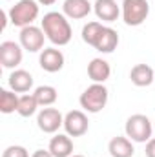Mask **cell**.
Listing matches in <instances>:
<instances>
[{
  "label": "cell",
  "instance_id": "18",
  "mask_svg": "<svg viewBox=\"0 0 155 157\" xmlns=\"http://www.w3.org/2000/svg\"><path fill=\"white\" fill-rule=\"evenodd\" d=\"M153 70H152V66H148V64H135L133 68H131V71H130V78H131V82L135 84V86H139V88H144V86H150L152 82H153Z\"/></svg>",
  "mask_w": 155,
  "mask_h": 157
},
{
  "label": "cell",
  "instance_id": "7",
  "mask_svg": "<svg viewBox=\"0 0 155 157\" xmlns=\"http://www.w3.org/2000/svg\"><path fill=\"white\" fill-rule=\"evenodd\" d=\"M89 128V121L84 112L71 110L64 115V130L70 137H82Z\"/></svg>",
  "mask_w": 155,
  "mask_h": 157
},
{
  "label": "cell",
  "instance_id": "17",
  "mask_svg": "<svg viewBox=\"0 0 155 157\" xmlns=\"http://www.w3.org/2000/svg\"><path fill=\"white\" fill-rule=\"evenodd\" d=\"M108 152L112 157H133L135 148L131 144V139L128 137H113L108 144Z\"/></svg>",
  "mask_w": 155,
  "mask_h": 157
},
{
  "label": "cell",
  "instance_id": "25",
  "mask_svg": "<svg viewBox=\"0 0 155 157\" xmlns=\"http://www.w3.org/2000/svg\"><path fill=\"white\" fill-rule=\"evenodd\" d=\"M31 157H53V155H51L49 150H37V152H33Z\"/></svg>",
  "mask_w": 155,
  "mask_h": 157
},
{
  "label": "cell",
  "instance_id": "23",
  "mask_svg": "<svg viewBox=\"0 0 155 157\" xmlns=\"http://www.w3.org/2000/svg\"><path fill=\"white\" fill-rule=\"evenodd\" d=\"M2 157H29V152L24 148V146H7L4 152H2Z\"/></svg>",
  "mask_w": 155,
  "mask_h": 157
},
{
  "label": "cell",
  "instance_id": "14",
  "mask_svg": "<svg viewBox=\"0 0 155 157\" xmlns=\"http://www.w3.org/2000/svg\"><path fill=\"white\" fill-rule=\"evenodd\" d=\"M47 150L51 152L53 157H71V154H73V141L70 139L68 133L66 135L59 133V135L51 137Z\"/></svg>",
  "mask_w": 155,
  "mask_h": 157
},
{
  "label": "cell",
  "instance_id": "28",
  "mask_svg": "<svg viewBox=\"0 0 155 157\" xmlns=\"http://www.w3.org/2000/svg\"><path fill=\"white\" fill-rule=\"evenodd\" d=\"M153 128H155V121H153Z\"/></svg>",
  "mask_w": 155,
  "mask_h": 157
},
{
  "label": "cell",
  "instance_id": "10",
  "mask_svg": "<svg viewBox=\"0 0 155 157\" xmlns=\"http://www.w3.org/2000/svg\"><path fill=\"white\" fill-rule=\"evenodd\" d=\"M40 68L47 73H57L64 68V53L57 48H44L40 53Z\"/></svg>",
  "mask_w": 155,
  "mask_h": 157
},
{
  "label": "cell",
  "instance_id": "1",
  "mask_svg": "<svg viewBox=\"0 0 155 157\" xmlns=\"http://www.w3.org/2000/svg\"><path fill=\"white\" fill-rule=\"evenodd\" d=\"M42 22V31L46 35V39L55 46H66L70 44V40L73 37V29L70 26V20L64 13L59 11H49L44 15Z\"/></svg>",
  "mask_w": 155,
  "mask_h": 157
},
{
  "label": "cell",
  "instance_id": "8",
  "mask_svg": "<svg viewBox=\"0 0 155 157\" xmlns=\"http://www.w3.org/2000/svg\"><path fill=\"white\" fill-rule=\"evenodd\" d=\"M22 46L13 42V40H6L0 44V62L4 68L7 70H15L20 62H22Z\"/></svg>",
  "mask_w": 155,
  "mask_h": 157
},
{
  "label": "cell",
  "instance_id": "16",
  "mask_svg": "<svg viewBox=\"0 0 155 157\" xmlns=\"http://www.w3.org/2000/svg\"><path fill=\"white\" fill-rule=\"evenodd\" d=\"M33 86V77L29 71L26 70H13V73L9 75V88L15 93H26L29 91Z\"/></svg>",
  "mask_w": 155,
  "mask_h": 157
},
{
  "label": "cell",
  "instance_id": "20",
  "mask_svg": "<svg viewBox=\"0 0 155 157\" xmlns=\"http://www.w3.org/2000/svg\"><path fill=\"white\" fill-rule=\"evenodd\" d=\"M35 99H37V102H39V106H44V108H47V106H51V104H55V101H57V90L53 88V86H47V84H44V86H39L37 90H35Z\"/></svg>",
  "mask_w": 155,
  "mask_h": 157
},
{
  "label": "cell",
  "instance_id": "9",
  "mask_svg": "<svg viewBox=\"0 0 155 157\" xmlns=\"http://www.w3.org/2000/svg\"><path fill=\"white\" fill-rule=\"evenodd\" d=\"M37 124L44 133H55L60 126H64V117L57 108H44L37 115Z\"/></svg>",
  "mask_w": 155,
  "mask_h": 157
},
{
  "label": "cell",
  "instance_id": "6",
  "mask_svg": "<svg viewBox=\"0 0 155 157\" xmlns=\"http://www.w3.org/2000/svg\"><path fill=\"white\" fill-rule=\"evenodd\" d=\"M44 31L42 28H37V26H26L20 29V46L29 51V53H37V51H42L44 48Z\"/></svg>",
  "mask_w": 155,
  "mask_h": 157
},
{
  "label": "cell",
  "instance_id": "27",
  "mask_svg": "<svg viewBox=\"0 0 155 157\" xmlns=\"http://www.w3.org/2000/svg\"><path fill=\"white\" fill-rule=\"evenodd\" d=\"M71 157H84V155H71Z\"/></svg>",
  "mask_w": 155,
  "mask_h": 157
},
{
  "label": "cell",
  "instance_id": "13",
  "mask_svg": "<svg viewBox=\"0 0 155 157\" xmlns=\"http://www.w3.org/2000/svg\"><path fill=\"white\" fill-rule=\"evenodd\" d=\"M117 46H119V33L113 28L104 26L97 42H95V49L100 51V53H113L117 49Z\"/></svg>",
  "mask_w": 155,
  "mask_h": 157
},
{
  "label": "cell",
  "instance_id": "24",
  "mask_svg": "<svg viewBox=\"0 0 155 157\" xmlns=\"http://www.w3.org/2000/svg\"><path fill=\"white\" fill-rule=\"evenodd\" d=\"M146 157H155V139H150L146 143Z\"/></svg>",
  "mask_w": 155,
  "mask_h": 157
},
{
  "label": "cell",
  "instance_id": "2",
  "mask_svg": "<svg viewBox=\"0 0 155 157\" xmlns=\"http://www.w3.org/2000/svg\"><path fill=\"white\" fill-rule=\"evenodd\" d=\"M78 101H80V106L88 113H99L108 104V88L104 84L93 82L91 86H88L82 91V95H80Z\"/></svg>",
  "mask_w": 155,
  "mask_h": 157
},
{
  "label": "cell",
  "instance_id": "4",
  "mask_svg": "<svg viewBox=\"0 0 155 157\" xmlns=\"http://www.w3.org/2000/svg\"><path fill=\"white\" fill-rule=\"evenodd\" d=\"M126 137L135 141V143H148L152 139V132H153V124L152 121L142 115V113H135L126 121Z\"/></svg>",
  "mask_w": 155,
  "mask_h": 157
},
{
  "label": "cell",
  "instance_id": "3",
  "mask_svg": "<svg viewBox=\"0 0 155 157\" xmlns=\"http://www.w3.org/2000/svg\"><path fill=\"white\" fill-rule=\"evenodd\" d=\"M9 20L17 28L31 26L39 17V2L37 0H18L9 9Z\"/></svg>",
  "mask_w": 155,
  "mask_h": 157
},
{
  "label": "cell",
  "instance_id": "15",
  "mask_svg": "<svg viewBox=\"0 0 155 157\" xmlns=\"http://www.w3.org/2000/svg\"><path fill=\"white\" fill-rule=\"evenodd\" d=\"M110 75H112V68H110V64L104 59H93L88 64V77L93 82L104 84L110 78Z\"/></svg>",
  "mask_w": 155,
  "mask_h": 157
},
{
  "label": "cell",
  "instance_id": "12",
  "mask_svg": "<svg viewBox=\"0 0 155 157\" xmlns=\"http://www.w3.org/2000/svg\"><path fill=\"white\" fill-rule=\"evenodd\" d=\"M93 11L102 22H115L120 15V7L115 0H97L93 4Z\"/></svg>",
  "mask_w": 155,
  "mask_h": 157
},
{
  "label": "cell",
  "instance_id": "11",
  "mask_svg": "<svg viewBox=\"0 0 155 157\" xmlns=\"http://www.w3.org/2000/svg\"><path fill=\"white\" fill-rule=\"evenodd\" d=\"M93 6L89 4V0H64L62 4V13L71 18V20H80L84 17H88L91 13Z\"/></svg>",
  "mask_w": 155,
  "mask_h": 157
},
{
  "label": "cell",
  "instance_id": "19",
  "mask_svg": "<svg viewBox=\"0 0 155 157\" xmlns=\"http://www.w3.org/2000/svg\"><path fill=\"white\" fill-rule=\"evenodd\" d=\"M37 108H39V102H37V99H35L33 93H24V95H20V99H18V108H17V113H18L20 117H31V115L37 112Z\"/></svg>",
  "mask_w": 155,
  "mask_h": 157
},
{
  "label": "cell",
  "instance_id": "26",
  "mask_svg": "<svg viewBox=\"0 0 155 157\" xmlns=\"http://www.w3.org/2000/svg\"><path fill=\"white\" fill-rule=\"evenodd\" d=\"M37 2H39V4H42V6H53L57 0H37Z\"/></svg>",
  "mask_w": 155,
  "mask_h": 157
},
{
  "label": "cell",
  "instance_id": "5",
  "mask_svg": "<svg viewBox=\"0 0 155 157\" xmlns=\"http://www.w3.org/2000/svg\"><path fill=\"white\" fill-rule=\"evenodd\" d=\"M150 15V4L146 0H124L122 20L126 26H141Z\"/></svg>",
  "mask_w": 155,
  "mask_h": 157
},
{
  "label": "cell",
  "instance_id": "22",
  "mask_svg": "<svg viewBox=\"0 0 155 157\" xmlns=\"http://www.w3.org/2000/svg\"><path fill=\"white\" fill-rule=\"evenodd\" d=\"M102 28H104V26H102L100 22H88V24L82 28V40H84L88 46H93V48H95V42L99 39Z\"/></svg>",
  "mask_w": 155,
  "mask_h": 157
},
{
  "label": "cell",
  "instance_id": "21",
  "mask_svg": "<svg viewBox=\"0 0 155 157\" xmlns=\"http://www.w3.org/2000/svg\"><path fill=\"white\" fill-rule=\"evenodd\" d=\"M18 95L13 90H0V112L2 113H13L18 108Z\"/></svg>",
  "mask_w": 155,
  "mask_h": 157
}]
</instances>
